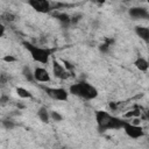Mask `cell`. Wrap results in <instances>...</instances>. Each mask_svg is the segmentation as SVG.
I'll list each match as a JSON object with an SVG mask.
<instances>
[{
  "instance_id": "obj_20",
  "label": "cell",
  "mask_w": 149,
  "mask_h": 149,
  "mask_svg": "<svg viewBox=\"0 0 149 149\" xmlns=\"http://www.w3.org/2000/svg\"><path fill=\"white\" fill-rule=\"evenodd\" d=\"M5 20L6 21H14V15L13 14H5Z\"/></svg>"
},
{
  "instance_id": "obj_3",
  "label": "cell",
  "mask_w": 149,
  "mask_h": 149,
  "mask_svg": "<svg viewBox=\"0 0 149 149\" xmlns=\"http://www.w3.org/2000/svg\"><path fill=\"white\" fill-rule=\"evenodd\" d=\"M69 93L80 97L85 100H92L98 97V90L87 81H78L76 84H72L69 87Z\"/></svg>"
},
{
  "instance_id": "obj_13",
  "label": "cell",
  "mask_w": 149,
  "mask_h": 149,
  "mask_svg": "<svg viewBox=\"0 0 149 149\" xmlns=\"http://www.w3.org/2000/svg\"><path fill=\"white\" fill-rule=\"evenodd\" d=\"M22 74H23L24 79L28 80V81H34V80H35V79H34V72L31 71V69H30L28 65H24V66L22 68Z\"/></svg>"
},
{
  "instance_id": "obj_9",
  "label": "cell",
  "mask_w": 149,
  "mask_h": 149,
  "mask_svg": "<svg viewBox=\"0 0 149 149\" xmlns=\"http://www.w3.org/2000/svg\"><path fill=\"white\" fill-rule=\"evenodd\" d=\"M128 13L134 20H144L149 17V13L144 7H132Z\"/></svg>"
},
{
  "instance_id": "obj_18",
  "label": "cell",
  "mask_w": 149,
  "mask_h": 149,
  "mask_svg": "<svg viewBox=\"0 0 149 149\" xmlns=\"http://www.w3.org/2000/svg\"><path fill=\"white\" fill-rule=\"evenodd\" d=\"M99 49H100V51H102V52H107L108 49H109V44H108V43H102V44H100Z\"/></svg>"
},
{
  "instance_id": "obj_19",
  "label": "cell",
  "mask_w": 149,
  "mask_h": 149,
  "mask_svg": "<svg viewBox=\"0 0 149 149\" xmlns=\"http://www.w3.org/2000/svg\"><path fill=\"white\" fill-rule=\"evenodd\" d=\"M5 31H6V28H5V24L0 21V37H2L5 35Z\"/></svg>"
},
{
  "instance_id": "obj_12",
  "label": "cell",
  "mask_w": 149,
  "mask_h": 149,
  "mask_svg": "<svg viewBox=\"0 0 149 149\" xmlns=\"http://www.w3.org/2000/svg\"><path fill=\"white\" fill-rule=\"evenodd\" d=\"M134 65L136 66V69H139L140 71H143V72H146V71L148 70V68H149V63H148V61H147L144 57H140V56L135 59Z\"/></svg>"
},
{
  "instance_id": "obj_5",
  "label": "cell",
  "mask_w": 149,
  "mask_h": 149,
  "mask_svg": "<svg viewBox=\"0 0 149 149\" xmlns=\"http://www.w3.org/2000/svg\"><path fill=\"white\" fill-rule=\"evenodd\" d=\"M122 129L125 130L127 136H129L130 139H134V140H137V139H141L144 136V130L141 126H137V125H134V123H130L127 121H123Z\"/></svg>"
},
{
  "instance_id": "obj_1",
  "label": "cell",
  "mask_w": 149,
  "mask_h": 149,
  "mask_svg": "<svg viewBox=\"0 0 149 149\" xmlns=\"http://www.w3.org/2000/svg\"><path fill=\"white\" fill-rule=\"evenodd\" d=\"M95 121L99 132H106L111 129H121L123 121L112 114H109L106 111H97L95 112Z\"/></svg>"
},
{
  "instance_id": "obj_4",
  "label": "cell",
  "mask_w": 149,
  "mask_h": 149,
  "mask_svg": "<svg viewBox=\"0 0 149 149\" xmlns=\"http://www.w3.org/2000/svg\"><path fill=\"white\" fill-rule=\"evenodd\" d=\"M42 88L44 90V92L47 93V95L49 98H51L52 100H57V101H68L69 99V91H66L63 87H48V86H42Z\"/></svg>"
},
{
  "instance_id": "obj_7",
  "label": "cell",
  "mask_w": 149,
  "mask_h": 149,
  "mask_svg": "<svg viewBox=\"0 0 149 149\" xmlns=\"http://www.w3.org/2000/svg\"><path fill=\"white\" fill-rule=\"evenodd\" d=\"M52 72L55 74V77L58 79H68L70 77V73H71L70 71H68L65 69L64 65H62L56 59H52Z\"/></svg>"
},
{
  "instance_id": "obj_6",
  "label": "cell",
  "mask_w": 149,
  "mask_h": 149,
  "mask_svg": "<svg viewBox=\"0 0 149 149\" xmlns=\"http://www.w3.org/2000/svg\"><path fill=\"white\" fill-rule=\"evenodd\" d=\"M28 5L37 13H49L51 10V5L49 0H28Z\"/></svg>"
},
{
  "instance_id": "obj_10",
  "label": "cell",
  "mask_w": 149,
  "mask_h": 149,
  "mask_svg": "<svg viewBox=\"0 0 149 149\" xmlns=\"http://www.w3.org/2000/svg\"><path fill=\"white\" fill-rule=\"evenodd\" d=\"M135 33L136 35L143 40L144 42H148L149 41V28L148 27H144V26H136L135 27Z\"/></svg>"
},
{
  "instance_id": "obj_21",
  "label": "cell",
  "mask_w": 149,
  "mask_h": 149,
  "mask_svg": "<svg viewBox=\"0 0 149 149\" xmlns=\"http://www.w3.org/2000/svg\"><path fill=\"white\" fill-rule=\"evenodd\" d=\"M3 61L5 62H15V58L12 56H6V57H3Z\"/></svg>"
},
{
  "instance_id": "obj_17",
  "label": "cell",
  "mask_w": 149,
  "mask_h": 149,
  "mask_svg": "<svg viewBox=\"0 0 149 149\" xmlns=\"http://www.w3.org/2000/svg\"><path fill=\"white\" fill-rule=\"evenodd\" d=\"M2 126L6 128V129H13L14 127H15V123H14V121H12V120H9V119H6V120H3L2 121Z\"/></svg>"
},
{
  "instance_id": "obj_22",
  "label": "cell",
  "mask_w": 149,
  "mask_h": 149,
  "mask_svg": "<svg viewBox=\"0 0 149 149\" xmlns=\"http://www.w3.org/2000/svg\"><path fill=\"white\" fill-rule=\"evenodd\" d=\"M7 101H8V98H7V97H5V95H3V97H1V98H0V104H6Z\"/></svg>"
},
{
  "instance_id": "obj_15",
  "label": "cell",
  "mask_w": 149,
  "mask_h": 149,
  "mask_svg": "<svg viewBox=\"0 0 149 149\" xmlns=\"http://www.w3.org/2000/svg\"><path fill=\"white\" fill-rule=\"evenodd\" d=\"M55 16L62 22V23H65V24H69L70 22H71V19H70V16L68 15V14H65V13H58V14H55Z\"/></svg>"
},
{
  "instance_id": "obj_11",
  "label": "cell",
  "mask_w": 149,
  "mask_h": 149,
  "mask_svg": "<svg viewBox=\"0 0 149 149\" xmlns=\"http://www.w3.org/2000/svg\"><path fill=\"white\" fill-rule=\"evenodd\" d=\"M37 116H38V119H40L42 122H44V123H48L49 120H50V113H49V111H48V108H47L45 106H41V107L38 108V111H37Z\"/></svg>"
},
{
  "instance_id": "obj_16",
  "label": "cell",
  "mask_w": 149,
  "mask_h": 149,
  "mask_svg": "<svg viewBox=\"0 0 149 149\" xmlns=\"http://www.w3.org/2000/svg\"><path fill=\"white\" fill-rule=\"evenodd\" d=\"M49 113H50V119H52L54 121H62V120H63V116H62L58 112H56V111H50Z\"/></svg>"
},
{
  "instance_id": "obj_14",
  "label": "cell",
  "mask_w": 149,
  "mask_h": 149,
  "mask_svg": "<svg viewBox=\"0 0 149 149\" xmlns=\"http://www.w3.org/2000/svg\"><path fill=\"white\" fill-rule=\"evenodd\" d=\"M16 94L22 98V99H28V98H33V94L30 91L26 90L24 87H16Z\"/></svg>"
},
{
  "instance_id": "obj_8",
  "label": "cell",
  "mask_w": 149,
  "mask_h": 149,
  "mask_svg": "<svg viewBox=\"0 0 149 149\" xmlns=\"http://www.w3.org/2000/svg\"><path fill=\"white\" fill-rule=\"evenodd\" d=\"M34 79L36 81H40V83H49L51 80V77H50V73L48 72L47 69L44 68H41V66H37L34 69Z\"/></svg>"
},
{
  "instance_id": "obj_2",
  "label": "cell",
  "mask_w": 149,
  "mask_h": 149,
  "mask_svg": "<svg viewBox=\"0 0 149 149\" xmlns=\"http://www.w3.org/2000/svg\"><path fill=\"white\" fill-rule=\"evenodd\" d=\"M22 45L28 50V52L30 54L31 58L41 64H48L50 61V57L52 55V49L50 48H43V47H38L36 44H33L28 41H23Z\"/></svg>"
}]
</instances>
